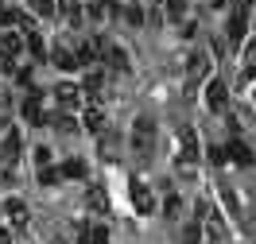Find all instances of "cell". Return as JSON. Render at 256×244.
I'll return each mask as SVG.
<instances>
[{
  "label": "cell",
  "instance_id": "obj_28",
  "mask_svg": "<svg viewBox=\"0 0 256 244\" xmlns=\"http://www.w3.org/2000/svg\"><path fill=\"white\" fill-rule=\"evenodd\" d=\"M244 66H256V39L244 43Z\"/></svg>",
  "mask_w": 256,
  "mask_h": 244
},
{
  "label": "cell",
  "instance_id": "obj_2",
  "mask_svg": "<svg viewBox=\"0 0 256 244\" xmlns=\"http://www.w3.org/2000/svg\"><path fill=\"white\" fill-rule=\"evenodd\" d=\"M248 8H252V0H237L233 4V12H229V23H225V35H229V43H240L244 31H248Z\"/></svg>",
  "mask_w": 256,
  "mask_h": 244
},
{
  "label": "cell",
  "instance_id": "obj_6",
  "mask_svg": "<svg viewBox=\"0 0 256 244\" xmlns=\"http://www.w3.org/2000/svg\"><path fill=\"white\" fill-rule=\"evenodd\" d=\"M202 233H206L210 244H222V241H225V221H222V213H214L210 206H202Z\"/></svg>",
  "mask_w": 256,
  "mask_h": 244
},
{
  "label": "cell",
  "instance_id": "obj_13",
  "mask_svg": "<svg viewBox=\"0 0 256 244\" xmlns=\"http://www.w3.org/2000/svg\"><path fill=\"white\" fill-rule=\"evenodd\" d=\"M4 213H8L12 229H24V225H28V206H24L20 198H8V202H4Z\"/></svg>",
  "mask_w": 256,
  "mask_h": 244
},
{
  "label": "cell",
  "instance_id": "obj_1",
  "mask_svg": "<svg viewBox=\"0 0 256 244\" xmlns=\"http://www.w3.org/2000/svg\"><path fill=\"white\" fill-rule=\"evenodd\" d=\"M132 155L136 159H152L156 155V144H160V128H156V120L152 116H136V124H132Z\"/></svg>",
  "mask_w": 256,
  "mask_h": 244
},
{
  "label": "cell",
  "instance_id": "obj_11",
  "mask_svg": "<svg viewBox=\"0 0 256 244\" xmlns=\"http://www.w3.org/2000/svg\"><path fill=\"white\" fill-rule=\"evenodd\" d=\"M225 151H229V159L233 163H240V167H252V151H248V144H244V140H240V136H229V147H225Z\"/></svg>",
  "mask_w": 256,
  "mask_h": 244
},
{
  "label": "cell",
  "instance_id": "obj_27",
  "mask_svg": "<svg viewBox=\"0 0 256 244\" xmlns=\"http://www.w3.org/2000/svg\"><path fill=\"white\" fill-rule=\"evenodd\" d=\"M50 159H54V151H50V147H35V163H39V167H47Z\"/></svg>",
  "mask_w": 256,
  "mask_h": 244
},
{
  "label": "cell",
  "instance_id": "obj_14",
  "mask_svg": "<svg viewBox=\"0 0 256 244\" xmlns=\"http://www.w3.org/2000/svg\"><path fill=\"white\" fill-rule=\"evenodd\" d=\"M24 116H28L32 124H43V97H39V93H32V97L24 101Z\"/></svg>",
  "mask_w": 256,
  "mask_h": 244
},
{
  "label": "cell",
  "instance_id": "obj_20",
  "mask_svg": "<svg viewBox=\"0 0 256 244\" xmlns=\"http://www.w3.org/2000/svg\"><path fill=\"white\" fill-rule=\"evenodd\" d=\"M163 8H167V19H182L186 16V0H163Z\"/></svg>",
  "mask_w": 256,
  "mask_h": 244
},
{
  "label": "cell",
  "instance_id": "obj_18",
  "mask_svg": "<svg viewBox=\"0 0 256 244\" xmlns=\"http://www.w3.org/2000/svg\"><path fill=\"white\" fill-rule=\"evenodd\" d=\"M86 12H90V19H105L109 16V0H86Z\"/></svg>",
  "mask_w": 256,
  "mask_h": 244
},
{
  "label": "cell",
  "instance_id": "obj_3",
  "mask_svg": "<svg viewBox=\"0 0 256 244\" xmlns=\"http://www.w3.org/2000/svg\"><path fill=\"white\" fill-rule=\"evenodd\" d=\"M210 74V58L206 54H190V58H186V93H198V81L206 78Z\"/></svg>",
  "mask_w": 256,
  "mask_h": 244
},
{
  "label": "cell",
  "instance_id": "obj_19",
  "mask_svg": "<svg viewBox=\"0 0 256 244\" xmlns=\"http://www.w3.org/2000/svg\"><path fill=\"white\" fill-rule=\"evenodd\" d=\"M58 179H62V167H50V163L39 167V182H43V186H54Z\"/></svg>",
  "mask_w": 256,
  "mask_h": 244
},
{
  "label": "cell",
  "instance_id": "obj_23",
  "mask_svg": "<svg viewBox=\"0 0 256 244\" xmlns=\"http://www.w3.org/2000/svg\"><path fill=\"white\" fill-rule=\"evenodd\" d=\"M50 124H54L58 132H70V128H74V116H70V113H58V116H50Z\"/></svg>",
  "mask_w": 256,
  "mask_h": 244
},
{
  "label": "cell",
  "instance_id": "obj_10",
  "mask_svg": "<svg viewBox=\"0 0 256 244\" xmlns=\"http://www.w3.org/2000/svg\"><path fill=\"white\" fill-rule=\"evenodd\" d=\"M225 101H229L225 81H210V85H206V105H210V113H225Z\"/></svg>",
  "mask_w": 256,
  "mask_h": 244
},
{
  "label": "cell",
  "instance_id": "obj_30",
  "mask_svg": "<svg viewBox=\"0 0 256 244\" xmlns=\"http://www.w3.org/2000/svg\"><path fill=\"white\" fill-rule=\"evenodd\" d=\"M210 8H225V0H210Z\"/></svg>",
  "mask_w": 256,
  "mask_h": 244
},
{
  "label": "cell",
  "instance_id": "obj_17",
  "mask_svg": "<svg viewBox=\"0 0 256 244\" xmlns=\"http://www.w3.org/2000/svg\"><path fill=\"white\" fill-rule=\"evenodd\" d=\"M62 179H86V163L82 159H66L62 163Z\"/></svg>",
  "mask_w": 256,
  "mask_h": 244
},
{
  "label": "cell",
  "instance_id": "obj_9",
  "mask_svg": "<svg viewBox=\"0 0 256 244\" xmlns=\"http://www.w3.org/2000/svg\"><path fill=\"white\" fill-rule=\"evenodd\" d=\"M82 93H86L82 85H70V81H62V85L54 89V101H58V109H62V113H70V109H78V105H82Z\"/></svg>",
  "mask_w": 256,
  "mask_h": 244
},
{
  "label": "cell",
  "instance_id": "obj_25",
  "mask_svg": "<svg viewBox=\"0 0 256 244\" xmlns=\"http://www.w3.org/2000/svg\"><path fill=\"white\" fill-rule=\"evenodd\" d=\"M90 244H109V229H105V225L90 229Z\"/></svg>",
  "mask_w": 256,
  "mask_h": 244
},
{
  "label": "cell",
  "instance_id": "obj_5",
  "mask_svg": "<svg viewBox=\"0 0 256 244\" xmlns=\"http://www.w3.org/2000/svg\"><path fill=\"white\" fill-rule=\"evenodd\" d=\"M50 62L58 66V70H66V74H74V70H82L78 47H70V43H58V47L50 50Z\"/></svg>",
  "mask_w": 256,
  "mask_h": 244
},
{
  "label": "cell",
  "instance_id": "obj_24",
  "mask_svg": "<svg viewBox=\"0 0 256 244\" xmlns=\"http://www.w3.org/2000/svg\"><path fill=\"white\" fill-rule=\"evenodd\" d=\"M178 210H182V198L178 194H171L167 202H163V213H167V217H178Z\"/></svg>",
  "mask_w": 256,
  "mask_h": 244
},
{
  "label": "cell",
  "instance_id": "obj_16",
  "mask_svg": "<svg viewBox=\"0 0 256 244\" xmlns=\"http://www.w3.org/2000/svg\"><path fill=\"white\" fill-rule=\"evenodd\" d=\"M28 8H32L35 16H54V12H58V0H28Z\"/></svg>",
  "mask_w": 256,
  "mask_h": 244
},
{
  "label": "cell",
  "instance_id": "obj_4",
  "mask_svg": "<svg viewBox=\"0 0 256 244\" xmlns=\"http://www.w3.org/2000/svg\"><path fill=\"white\" fill-rule=\"evenodd\" d=\"M128 194H132V206H136V213H156V194L148 190V182L140 179H132V186H128Z\"/></svg>",
  "mask_w": 256,
  "mask_h": 244
},
{
  "label": "cell",
  "instance_id": "obj_7",
  "mask_svg": "<svg viewBox=\"0 0 256 244\" xmlns=\"http://www.w3.org/2000/svg\"><path fill=\"white\" fill-rule=\"evenodd\" d=\"M101 62H109V70H116V74H128V54H124V47H116V43H109L105 39V47H101Z\"/></svg>",
  "mask_w": 256,
  "mask_h": 244
},
{
  "label": "cell",
  "instance_id": "obj_29",
  "mask_svg": "<svg viewBox=\"0 0 256 244\" xmlns=\"http://www.w3.org/2000/svg\"><path fill=\"white\" fill-rule=\"evenodd\" d=\"M0 244H12V229H0Z\"/></svg>",
  "mask_w": 256,
  "mask_h": 244
},
{
  "label": "cell",
  "instance_id": "obj_15",
  "mask_svg": "<svg viewBox=\"0 0 256 244\" xmlns=\"http://www.w3.org/2000/svg\"><path fill=\"white\" fill-rule=\"evenodd\" d=\"M82 124H86L90 132H101V128H105V113L94 105V109H86V113H82Z\"/></svg>",
  "mask_w": 256,
  "mask_h": 244
},
{
  "label": "cell",
  "instance_id": "obj_26",
  "mask_svg": "<svg viewBox=\"0 0 256 244\" xmlns=\"http://www.w3.org/2000/svg\"><path fill=\"white\" fill-rule=\"evenodd\" d=\"M182 241H186V244H198V241H202V229H198V221H194V225H186Z\"/></svg>",
  "mask_w": 256,
  "mask_h": 244
},
{
  "label": "cell",
  "instance_id": "obj_8",
  "mask_svg": "<svg viewBox=\"0 0 256 244\" xmlns=\"http://www.w3.org/2000/svg\"><path fill=\"white\" fill-rule=\"evenodd\" d=\"M20 151H24V136H20L16 128H8L4 136H0V159H4V163H16Z\"/></svg>",
  "mask_w": 256,
  "mask_h": 244
},
{
  "label": "cell",
  "instance_id": "obj_21",
  "mask_svg": "<svg viewBox=\"0 0 256 244\" xmlns=\"http://www.w3.org/2000/svg\"><path fill=\"white\" fill-rule=\"evenodd\" d=\"M28 50H32L35 58H43V54H47V47H43V39H39V35H35L32 27H28Z\"/></svg>",
  "mask_w": 256,
  "mask_h": 244
},
{
  "label": "cell",
  "instance_id": "obj_22",
  "mask_svg": "<svg viewBox=\"0 0 256 244\" xmlns=\"http://www.w3.org/2000/svg\"><path fill=\"white\" fill-rule=\"evenodd\" d=\"M124 19L140 27V23H144V8H140V4H128V8H124Z\"/></svg>",
  "mask_w": 256,
  "mask_h": 244
},
{
  "label": "cell",
  "instance_id": "obj_12",
  "mask_svg": "<svg viewBox=\"0 0 256 244\" xmlns=\"http://www.w3.org/2000/svg\"><path fill=\"white\" fill-rule=\"evenodd\" d=\"M86 206H90L97 217H105V213H109V194H105V186H90V190H86Z\"/></svg>",
  "mask_w": 256,
  "mask_h": 244
}]
</instances>
